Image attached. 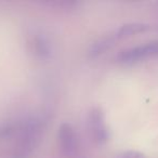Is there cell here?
I'll use <instances>...</instances> for the list:
<instances>
[{"label":"cell","mask_w":158,"mask_h":158,"mask_svg":"<svg viewBox=\"0 0 158 158\" xmlns=\"http://www.w3.org/2000/svg\"><path fill=\"white\" fill-rule=\"evenodd\" d=\"M44 132V123L39 119H31L25 123L14 147L12 158H28L39 145Z\"/></svg>","instance_id":"obj_1"},{"label":"cell","mask_w":158,"mask_h":158,"mask_svg":"<svg viewBox=\"0 0 158 158\" xmlns=\"http://www.w3.org/2000/svg\"><path fill=\"white\" fill-rule=\"evenodd\" d=\"M153 56H158V40L123 50L117 60L123 64H134Z\"/></svg>","instance_id":"obj_2"},{"label":"cell","mask_w":158,"mask_h":158,"mask_svg":"<svg viewBox=\"0 0 158 158\" xmlns=\"http://www.w3.org/2000/svg\"><path fill=\"white\" fill-rule=\"evenodd\" d=\"M88 128L92 139L98 144H104L110 139V131L106 126L105 117L100 108L93 107L88 114Z\"/></svg>","instance_id":"obj_3"},{"label":"cell","mask_w":158,"mask_h":158,"mask_svg":"<svg viewBox=\"0 0 158 158\" xmlns=\"http://www.w3.org/2000/svg\"><path fill=\"white\" fill-rule=\"evenodd\" d=\"M57 143L61 152L66 156H73L78 148V136L74 127L63 123L57 130Z\"/></svg>","instance_id":"obj_4"},{"label":"cell","mask_w":158,"mask_h":158,"mask_svg":"<svg viewBox=\"0 0 158 158\" xmlns=\"http://www.w3.org/2000/svg\"><path fill=\"white\" fill-rule=\"evenodd\" d=\"M148 29H149V25L145 24V23H138V22L128 23V24H123V26L119 27L115 37L117 39H125V38L132 37V36H135L138 34L145 33Z\"/></svg>","instance_id":"obj_5"},{"label":"cell","mask_w":158,"mask_h":158,"mask_svg":"<svg viewBox=\"0 0 158 158\" xmlns=\"http://www.w3.org/2000/svg\"><path fill=\"white\" fill-rule=\"evenodd\" d=\"M114 40H115L114 37H104L97 40L90 47V49L88 51V55L93 59V57H97L99 55H101L102 53H105L110 47H113Z\"/></svg>","instance_id":"obj_6"},{"label":"cell","mask_w":158,"mask_h":158,"mask_svg":"<svg viewBox=\"0 0 158 158\" xmlns=\"http://www.w3.org/2000/svg\"><path fill=\"white\" fill-rule=\"evenodd\" d=\"M34 46H35V51L39 56L46 57L50 53V47L49 44L44 37H38L34 41Z\"/></svg>","instance_id":"obj_7"},{"label":"cell","mask_w":158,"mask_h":158,"mask_svg":"<svg viewBox=\"0 0 158 158\" xmlns=\"http://www.w3.org/2000/svg\"><path fill=\"white\" fill-rule=\"evenodd\" d=\"M118 158H146V156L139 151H126L118 156Z\"/></svg>","instance_id":"obj_8"}]
</instances>
